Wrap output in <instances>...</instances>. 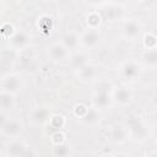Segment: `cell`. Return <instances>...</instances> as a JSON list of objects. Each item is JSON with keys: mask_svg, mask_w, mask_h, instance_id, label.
<instances>
[{"mask_svg": "<svg viewBox=\"0 0 157 157\" xmlns=\"http://www.w3.org/2000/svg\"><path fill=\"white\" fill-rule=\"evenodd\" d=\"M101 39H102V36H101L99 31L97 28H92V27H90L88 29H86L80 36V43L83 47L88 48V49L96 48L101 43Z\"/></svg>", "mask_w": 157, "mask_h": 157, "instance_id": "obj_1", "label": "cell"}, {"mask_svg": "<svg viewBox=\"0 0 157 157\" xmlns=\"http://www.w3.org/2000/svg\"><path fill=\"white\" fill-rule=\"evenodd\" d=\"M141 29H142L141 23L135 18H128L123 23V33L130 40L137 38L141 33Z\"/></svg>", "mask_w": 157, "mask_h": 157, "instance_id": "obj_2", "label": "cell"}, {"mask_svg": "<svg viewBox=\"0 0 157 157\" xmlns=\"http://www.w3.org/2000/svg\"><path fill=\"white\" fill-rule=\"evenodd\" d=\"M120 71H121V76L128 81H134L140 76V66L132 60L125 61L121 65Z\"/></svg>", "mask_w": 157, "mask_h": 157, "instance_id": "obj_3", "label": "cell"}, {"mask_svg": "<svg viewBox=\"0 0 157 157\" xmlns=\"http://www.w3.org/2000/svg\"><path fill=\"white\" fill-rule=\"evenodd\" d=\"M69 50L64 47L63 43H53L48 48V56L53 61H63L67 58Z\"/></svg>", "mask_w": 157, "mask_h": 157, "instance_id": "obj_4", "label": "cell"}, {"mask_svg": "<svg viewBox=\"0 0 157 157\" xmlns=\"http://www.w3.org/2000/svg\"><path fill=\"white\" fill-rule=\"evenodd\" d=\"M1 129L6 136L16 137L23 131V124L17 119H11V120H6Z\"/></svg>", "mask_w": 157, "mask_h": 157, "instance_id": "obj_5", "label": "cell"}, {"mask_svg": "<svg viewBox=\"0 0 157 157\" xmlns=\"http://www.w3.org/2000/svg\"><path fill=\"white\" fill-rule=\"evenodd\" d=\"M128 129L131 131V134H132V136H135V139H144L147 135L146 125L140 119H136V118L128 120Z\"/></svg>", "mask_w": 157, "mask_h": 157, "instance_id": "obj_6", "label": "cell"}, {"mask_svg": "<svg viewBox=\"0 0 157 157\" xmlns=\"http://www.w3.org/2000/svg\"><path fill=\"white\" fill-rule=\"evenodd\" d=\"M21 86H22V82H21V77L18 75H9L2 81L4 91L13 93V94L21 90Z\"/></svg>", "mask_w": 157, "mask_h": 157, "instance_id": "obj_7", "label": "cell"}, {"mask_svg": "<svg viewBox=\"0 0 157 157\" xmlns=\"http://www.w3.org/2000/svg\"><path fill=\"white\" fill-rule=\"evenodd\" d=\"M27 146L20 140H12L6 147V155L9 156H27Z\"/></svg>", "mask_w": 157, "mask_h": 157, "instance_id": "obj_8", "label": "cell"}, {"mask_svg": "<svg viewBox=\"0 0 157 157\" xmlns=\"http://www.w3.org/2000/svg\"><path fill=\"white\" fill-rule=\"evenodd\" d=\"M93 105L96 108H104L110 103V94L107 92V90L102 88L93 96Z\"/></svg>", "mask_w": 157, "mask_h": 157, "instance_id": "obj_9", "label": "cell"}, {"mask_svg": "<svg viewBox=\"0 0 157 157\" xmlns=\"http://www.w3.org/2000/svg\"><path fill=\"white\" fill-rule=\"evenodd\" d=\"M96 75H97V67L93 65H90L88 63L77 69V76L82 81H90V80L94 78Z\"/></svg>", "mask_w": 157, "mask_h": 157, "instance_id": "obj_10", "label": "cell"}, {"mask_svg": "<svg viewBox=\"0 0 157 157\" xmlns=\"http://www.w3.org/2000/svg\"><path fill=\"white\" fill-rule=\"evenodd\" d=\"M114 99L120 104H128L132 99V92L126 87H119L114 91Z\"/></svg>", "mask_w": 157, "mask_h": 157, "instance_id": "obj_11", "label": "cell"}, {"mask_svg": "<svg viewBox=\"0 0 157 157\" xmlns=\"http://www.w3.org/2000/svg\"><path fill=\"white\" fill-rule=\"evenodd\" d=\"M128 129L121 125H115L110 129V139L114 142H124L128 139Z\"/></svg>", "mask_w": 157, "mask_h": 157, "instance_id": "obj_12", "label": "cell"}, {"mask_svg": "<svg viewBox=\"0 0 157 157\" xmlns=\"http://www.w3.org/2000/svg\"><path fill=\"white\" fill-rule=\"evenodd\" d=\"M64 47L69 50V49H76L80 44V37L75 33V32H67L64 37H63V42Z\"/></svg>", "mask_w": 157, "mask_h": 157, "instance_id": "obj_13", "label": "cell"}, {"mask_svg": "<svg viewBox=\"0 0 157 157\" xmlns=\"http://www.w3.org/2000/svg\"><path fill=\"white\" fill-rule=\"evenodd\" d=\"M10 39H11L12 45L16 47V48H23V47H26V45L28 44V42H29L28 34H27L26 32H22V31L13 33Z\"/></svg>", "mask_w": 157, "mask_h": 157, "instance_id": "obj_14", "label": "cell"}, {"mask_svg": "<svg viewBox=\"0 0 157 157\" xmlns=\"http://www.w3.org/2000/svg\"><path fill=\"white\" fill-rule=\"evenodd\" d=\"M15 105V97L13 93L10 92H0V110H7L11 109Z\"/></svg>", "mask_w": 157, "mask_h": 157, "instance_id": "obj_15", "label": "cell"}, {"mask_svg": "<svg viewBox=\"0 0 157 157\" xmlns=\"http://www.w3.org/2000/svg\"><path fill=\"white\" fill-rule=\"evenodd\" d=\"M82 121L86 124H94L99 120V112L98 108H88L86 109V112L83 113V115L81 117Z\"/></svg>", "mask_w": 157, "mask_h": 157, "instance_id": "obj_16", "label": "cell"}, {"mask_svg": "<svg viewBox=\"0 0 157 157\" xmlns=\"http://www.w3.org/2000/svg\"><path fill=\"white\" fill-rule=\"evenodd\" d=\"M142 60H144V63H145L147 66L155 67V66L157 65V50H156V48H150V49H147V50L144 53V55H142Z\"/></svg>", "mask_w": 157, "mask_h": 157, "instance_id": "obj_17", "label": "cell"}, {"mask_svg": "<svg viewBox=\"0 0 157 157\" xmlns=\"http://www.w3.org/2000/svg\"><path fill=\"white\" fill-rule=\"evenodd\" d=\"M70 63H71V65H72L75 69H78V67L86 65V64L88 63V60H87V56H86L83 53H76V54H74V55L71 56Z\"/></svg>", "mask_w": 157, "mask_h": 157, "instance_id": "obj_18", "label": "cell"}, {"mask_svg": "<svg viewBox=\"0 0 157 157\" xmlns=\"http://www.w3.org/2000/svg\"><path fill=\"white\" fill-rule=\"evenodd\" d=\"M47 118H48V110L44 108H38L32 113V119L37 123H42L47 120Z\"/></svg>", "mask_w": 157, "mask_h": 157, "instance_id": "obj_19", "label": "cell"}, {"mask_svg": "<svg viewBox=\"0 0 157 157\" xmlns=\"http://www.w3.org/2000/svg\"><path fill=\"white\" fill-rule=\"evenodd\" d=\"M53 152H54L55 156H66L70 152V147L67 145L63 144V142L55 144V147H54V151Z\"/></svg>", "mask_w": 157, "mask_h": 157, "instance_id": "obj_20", "label": "cell"}, {"mask_svg": "<svg viewBox=\"0 0 157 157\" xmlns=\"http://www.w3.org/2000/svg\"><path fill=\"white\" fill-rule=\"evenodd\" d=\"M120 13H121V10L119 9V6H118V5H114V6L110 7L108 11L104 12V16H105V18H108V20H115V18H118V17L120 16Z\"/></svg>", "mask_w": 157, "mask_h": 157, "instance_id": "obj_21", "label": "cell"}, {"mask_svg": "<svg viewBox=\"0 0 157 157\" xmlns=\"http://www.w3.org/2000/svg\"><path fill=\"white\" fill-rule=\"evenodd\" d=\"M87 21H88V23H90V26L92 28H97V26L101 22V18H99V16L97 13H91V15H88Z\"/></svg>", "mask_w": 157, "mask_h": 157, "instance_id": "obj_22", "label": "cell"}, {"mask_svg": "<svg viewBox=\"0 0 157 157\" xmlns=\"http://www.w3.org/2000/svg\"><path fill=\"white\" fill-rule=\"evenodd\" d=\"M52 120H53V124L55 128H61L64 125V118L61 115H53Z\"/></svg>", "mask_w": 157, "mask_h": 157, "instance_id": "obj_23", "label": "cell"}, {"mask_svg": "<svg viewBox=\"0 0 157 157\" xmlns=\"http://www.w3.org/2000/svg\"><path fill=\"white\" fill-rule=\"evenodd\" d=\"M88 2L92 5H101L104 2V0H88Z\"/></svg>", "mask_w": 157, "mask_h": 157, "instance_id": "obj_24", "label": "cell"}, {"mask_svg": "<svg viewBox=\"0 0 157 157\" xmlns=\"http://www.w3.org/2000/svg\"><path fill=\"white\" fill-rule=\"evenodd\" d=\"M114 5H121V4H125L128 0H112Z\"/></svg>", "mask_w": 157, "mask_h": 157, "instance_id": "obj_25", "label": "cell"}, {"mask_svg": "<svg viewBox=\"0 0 157 157\" xmlns=\"http://www.w3.org/2000/svg\"><path fill=\"white\" fill-rule=\"evenodd\" d=\"M140 2H142V4H150V2H152L153 0H139Z\"/></svg>", "mask_w": 157, "mask_h": 157, "instance_id": "obj_26", "label": "cell"}, {"mask_svg": "<svg viewBox=\"0 0 157 157\" xmlns=\"http://www.w3.org/2000/svg\"><path fill=\"white\" fill-rule=\"evenodd\" d=\"M43 1H49V0H43Z\"/></svg>", "mask_w": 157, "mask_h": 157, "instance_id": "obj_27", "label": "cell"}]
</instances>
